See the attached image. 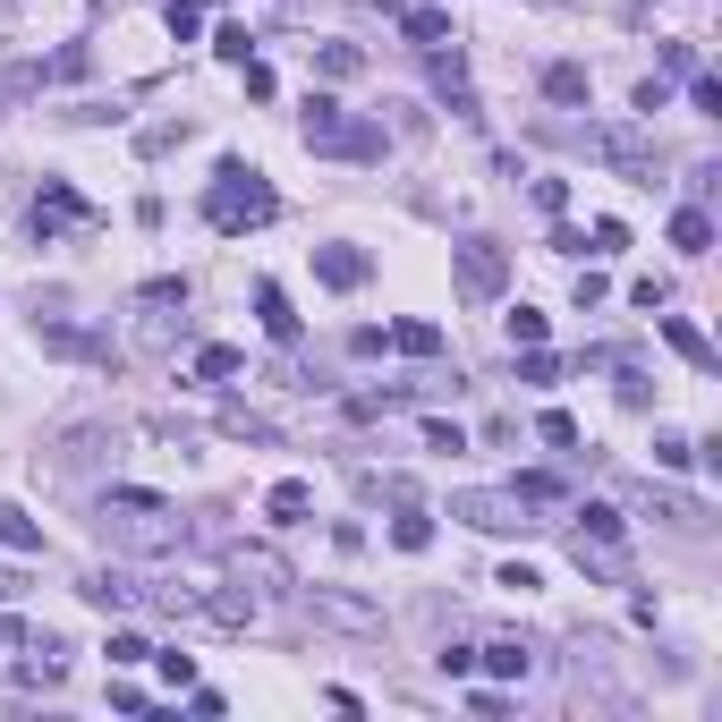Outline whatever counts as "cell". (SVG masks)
I'll use <instances>...</instances> for the list:
<instances>
[{
    "label": "cell",
    "mask_w": 722,
    "mask_h": 722,
    "mask_svg": "<svg viewBox=\"0 0 722 722\" xmlns=\"http://www.w3.org/2000/svg\"><path fill=\"white\" fill-rule=\"evenodd\" d=\"M102 535H111V544H128V553H170L188 527H179V510H170L162 493L111 485V493H102Z\"/></svg>",
    "instance_id": "cell-1"
},
{
    "label": "cell",
    "mask_w": 722,
    "mask_h": 722,
    "mask_svg": "<svg viewBox=\"0 0 722 722\" xmlns=\"http://www.w3.org/2000/svg\"><path fill=\"white\" fill-rule=\"evenodd\" d=\"M272 213H281V196L263 188L256 162H238V154H230V162L213 170V196H204V222H213V230H263Z\"/></svg>",
    "instance_id": "cell-2"
},
{
    "label": "cell",
    "mask_w": 722,
    "mask_h": 722,
    "mask_svg": "<svg viewBox=\"0 0 722 722\" xmlns=\"http://www.w3.org/2000/svg\"><path fill=\"white\" fill-rule=\"evenodd\" d=\"M297 136H306V154H349V162H383V128H349L331 94H306V111H297Z\"/></svg>",
    "instance_id": "cell-3"
},
{
    "label": "cell",
    "mask_w": 722,
    "mask_h": 722,
    "mask_svg": "<svg viewBox=\"0 0 722 722\" xmlns=\"http://www.w3.org/2000/svg\"><path fill=\"white\" fill-rule=\"evenodd\" d=\"M578 145H587L603 170H621V179H638V188H655V145L629 128V120H595V128H578Z\"/></svg>",
    "instance_id": "cell-4"
},
{
    "label": "cell",
    "mask_w": 722,
    "mask_h": 722,
    "mask_svg": "<svg viewBox=\"0 0 722 722\" xmlns=\"http://www.w3.org/2000/svg\"><path fill=\"white\" fill-rule=\"evenodd\" d=\"M451 272H460V297H476V306L510 290V256H501L493 238H460V247H451Z\"/></svg>",
    "instance_id": "cell-5"
},
{
    "label": "cell",
    "mask_w": 722,
    "mask_h": 722,
    "mask_svg": "<svg viewBox=\"0 0 722 722\" xmlns=\"http://www.w3.org/2000/svg\"><path fill=\"white\" fill-rule=\"evenodd\" d=\"M451 519H467V527H485V535H519L527 527V501L519 493H451Z\"/></svg>",
    "instance_id": "cell-6"
},
{
    "label": "cell",
    "mask_w": 722,
    "mask_h": 722,
    "mask_svg": "<svg viewBox=\"0 0 722 722\" xmlns=\"http://www.w3.org/2000/svg\"><path fill=\"white\" fill-rule=\"evenodd\" d=\"M94 451H120V426H68L60 442H52V460H60V467H86Z\"/></svg>",
    "instance_id": "cell-7"
},
{
    "label": "cell",
    "mask_w": 722,
    "mask_h": 722,
    "mask_svg": "<svg viewBox=\"0 0 722 722\" xmlns=\"http://www.w3.org/2000/svg\"><path fill=\"white\" fill-rule=\"evenodd\" d=\"M399 34H408L417 52H442V34H451V9H433V0H408V9H399Z\"/></svg>",
    "instance_id": "cell-8"
},
{
    "label": "cell",
    "mask_w": 722,
    "mask_h": 722,
    "mask_svg": "<svg viewBox=\"0 0 722 722\" xmlns=\"http://www.w3.org/2000/svg\"><path fill=\"white\" fill-rule=\"evenodd\" d=\"M306 612H324V621H340V629H383L374 603H358V595H324V587H306Z\"/></svg>",
    "instance_id": "cell-9"
},
{
    "label": "cell",
    "mask_w": 722,
    "mask_h": 722,
    "mask_svg": "<svg viewBox=\"0 0 722 722\" xmlns=\"http://www.w3.org/2000/svg\"><path fill=\"white\" fill-rule=\"evenodd\" d=\"M646 510H655L663 527H680V535H706V501H689V493H655L646 485Z\"/></svg>",
    "instance_id": "cell-10"
},
{
    "label": "cell",
    "mask_w": 722,
    "mask_h": 722,
    "mask_svg": "<svg viewBox=\"0 0 722 722\" xmlns=\"http://www.w3.org/2000/svg\"><path fill=\"white\" fill-rule=\"evenodd\" d=\"M315 281H324V290H358L365 256H358V247H315Z\"/></svg>",
    "instance_id": "cell-11"
},
{
    "label": "cell",
    "mask_w": 722,
    "mask_h": 722,
    "mask_svg": "<svg viewBox=\"0 0 722 722\" xmlns=\"http://www.w3.org/2000/svg\"><path fill=\"white\" fill-rule=\"evenodd\" d=\"M230 569H238V578H263V587H297V578H290V561H281V553H263V544H230Z\"/></svg>",
    "instance_id": "cell-12"
},
{
    "label": "cell",
    "mask_w": 722,
    "mask_h": 722,
    "mask_svg": "<svg viewBox=\"0 0 722 722\" xmlns=\"http://www.w3.org/2000/svg\"><path fill=\"white\" fill-rule=\"evenodd\" d=\"M663 340H672V349H680V358H689L697 374H714V340H706V331H697L689 315H663Z\"/></svg>",
    "instance_id": "cell-13"
},
{
    "label": "cell",
    "mask_w": 722,
    "mask_h": 722,
    "mask_svg": "<svg viewBox=\"0 0 722 722\" xmlns=\"http://www.w3.org/2000/svg\"><path fill=\"white\" fill-rule=\"evenodd\" d=\"M256 315H263V331L290 349L297 340V315H290V297H281V281H256Z\"/></svg>",
    "instance_id": "cell-14"
},
{
    "label": "cell",
    "mask_w": 722,
    "mask_h": 722,
    "mask_svg": "<svg viewBox=\"0 0 722 722\" xmlns=\"http://www.w3.org/2000/svg\"><path fill=\"white\" fill-rule=\"evenodd\" d=\"M672 247H680V256H706V247H714V222H706V204H680V213H672Z\"/></svg>",
    "instance_id": "cell-15"
},
{
    "label": "cell",
    "mask_w": 722,
    "mask_h": 722,
    "mask_svg": "<svg viewBox=\"0 0 722 722\" xmlns=\"http://www.w3.org/2000/svg\"><path fill=\"white\" fill-rule=\"evenodd\" d=\"M196 612H204V621H222V629H247V621H256V595L222 587V595H196Z\"/></svg>",
    "instance_id": "cell-16"
},
{
    "label": "cell",
    "mask_w": 722,
    "mask_h": 722,
    "mask_svg": "<svg viewBox=\"0 0 722 722\" xmlns=\"http://www.w3.org/2000/svg\"><path fill=\"white\" fill-rule=\"evenodd\" d=\"M433 86H442V102H451L460 120H476V94H467V68H460V52H451V60L433 52Z\"/></svg>",
    "instance_id": "cell-17"
},
{
    "label": "cell",
    "mask_w": 722,
    "mask_h": 722,
    "mask_svg": "<svg viewBox=\"0 0 722 722\" xmlns=\"http://www.w3.org/2000/svg\"><path fill=\"white\" fill-rule=\"evenodd\" d=\"M476 663H485L493 680H527V663H535V655H527L519 638H493V646H476Z\"/></svg>",
    "instance_id": "cell-18"
},
{
    "label": "cell",
    "mask_w": 722,
    "mask_h": 722,
    "mask_svg": "<svg viewBox=\"0 0 722 722\" xmlns=\"http://www.w3.org/2000/svg\"><path fill=\"white\" fill-rule=\"evenodd\" d=\"M60 222H86V204H77V188H43V204H34V230H60Z\"/></svg>",
    "instance_id": "cell-19"
},
{
    "label": "cell",
    "mask_w": 722,
    "mask_h": 722,
    "mask_svg": "<svg viewBox=\"0 0 722 722\" xmlns=\"http://www.w3.org/2000/svg\"><path fill=\"white\" fill-rule=\"evenodd\" d=\"M263 510H272V519H306V510H315V485H306V476H281V485L263 493Z\"/></svg>",
    "instance_id": "cell-20"
},
{
    "label": "cell",
    "mask_w": 722,
    "mask_h": 722,
    "mask_svg": "<svg viewBox=\"0 0 722 722\" xmlns=\"http://www.w3.org/2000/svg\"><path fill=\"white\" fill-rule=\"evenodd\" d=\"M578 535H587V544H612V553H621V510H612V501H578Z\"/></svg>",
    "instance_id": "cell-21"
},
{
    "label": "cell",
    "mask_w": 722,
    "mask_h": 722,
    "mask_svg": "<svg viewBox=\"0 0 722 722\" xmlns=\"http://www.w3.org/2000/svg\"><path fill=\"white\" fill-rule=\"evenodd\" d=\"M86 595H94L102 612H128V603H136V578H128V569H94V578H86Z\"/></svg>",
    "instance_id": "cell-22"
},
{
    "label": "cell",
    "mask_w": 722,
    "mask_h": 722,
    "mask_svg": "<svg viewBox=\"0 0 722 722\" xmlns=\"http://www.w3.org/2000/svg\"><path fill=\"white\" fill-rule=\"evenodd\" d=\"M544 94H553V102H587V94H595V77H587L578 60H553V68H544Z\"/></svg>",
    "instance_id": "cell-23"
},
{
    "label": "cell",
    "mask_w": 722,
    "mask_h": 722,
    "mask_svg": "<svg viewBox=\"0 0 722 722\" xmlns=\"http://www.w3.org/2000/svg\"><path fill=\"white\" fill-rule=\"evenodd\" d=\"M0 544H9V553H43V527H34L18 501H0Z\"/></svg>",
    "instance_id": "cell-24"
},
{
    "label": "cell",
    "mask_w": 722,
    "mask_h": 722,
    "mask_svg": "<svg viewBox=\"0 0 722 722\" xmlns=\"http://www.w3.org/2000/svg\"><path fill=\"white\" fill-rule=\"evenodd\" d=\"M383 340H392L399 358H442V331H433V324H392Z\"/></svg>",
    "instance_id": "cell-25"
},
{
    "label": "cell",
    "mask_w": 722,
    "mask_h": 722,
    "mask_svg": "<svg viewBox=\"0 0 722 722\" xmlns=\"http://www.w3.org/2000/svg\"><path fill=\"white\" fill-rule=\"evenodd\" d=\"M392 544H399V553H426V544H433V519H426V510H399V519H392Z\"/></svg>",
    "instance_id": "cell-26"
},
{
    "label": "cell",
    "mask_w": 722,
    "mask_h": 722,
    "mask_svg": "<svg viewBox=\"0 0 722 722\" xmlns=\"http://www.w3.org/2000/svg\"><path fill=\"white\" fill-rule=\"evenodd\" d=\"M535 433H544L553 451H578V417H569V408H544V417H535Z\"/></svg>",
    "instance_id": "cell-27"
},
{
    "label": "cell",
    "mask_w": 722,
    "mask_h": 722,
    "mask_svg": "<svg viewBox=\"0 0 722 722\" xmlns=\"http://www.w3.org/2000/svg\"><path fill=\"white\" fill-rule=\"evenodd\" d=\"M315 68H324V77H358L365 52H358V43H324V52H315Z\"/></svg>",
    "instance_id": "cell-28"
},
{
    "label": "cell",
    "mask_w": 722,
    "mask_h": 722,
    "mask_svg": "<svg viewBox=\"0 0 722 722\" xmlns=\"http://www.w3.org/2000/svg\"><path fill=\"white\" fill-rule=\"evenodd\" d=\"M238 349H222V340H213V349H196V383H222V374H238Z\"/></svg>",
    "instance_id": "cell-29"
},
{
    "label": "cell",
    "mask_w": 722,
    "mask_h": 722,
    "mask_svg": "<svg viewBox=\"0 0 722 722\" xmlns=\"http://www.w3.org/2000/svg\"><path fill=\"white\" fill-rule=\"evenodd\" d=\"M501 324H510V349H535V340H544V315H535V306H510Z\"/></svg>",
    "instance_id": "cell-30"
},
{
    "label": "cell",
    "mask_w": 722,
    "mask_h": 722,
    "mask_svg": "<svg viewBox=\"0 0 722 722\" xmlns=\"http://www.w3.org/2000/svg\"><path fill=\"white\" fill-rule=\"evenodd\" d=\"M519 383H561V358L544 349V340H535V349L519 358Z\"/></svg>",
    "instance_id": "cell-31"
},
{
    "label": "cell",
    "mask_w": 722,
    "mask_h": 722,
    "mask_svg": "<svg viewBox=\"0 0 722 722\" xmlns=\"http://www.w3.org/2000/svg\"><path fill=\"white\" fill-rule=\"evenodd\" d=\"M689 111H697V120H722V86H714V77H689Z\"/></svg>",
    "instance_id": "cell-32"
},
{
    "label": "cell",
    "mask_w": 722,
    "mask_h": 722,
    "mask_svg": "<svg viewBox=\"0 0 722 722\" xmlns=\"http://www.w3.org/2000/svg\"><path fill=\"white\" fill-rule=\"evenodd\" d=\"M222 433H238V442H272V426L247 417V408H222Z\"/></svg>",
    "instance_id": "cell-33"
},
{
    "label": "cell",
    "mask_w": 722,
    "mask_h": 722,
    "mask_svg": "<svg viewBox=\"0 0 722 722\" xmlns=\"http://www.w3.org/2000/svg\"><path fill=\"white\" fill-rule=\"evenodd\" d=\"M655 460H663V467H689L697 442H689V433H655Z\"/></svg>",
    "instance_id": "cell-34"
},
{
    "label": "cell",
    "mask_w": 722,
    "mask_h": 722,
    "mask_svg": "<svg viewBox=\"0 0 722 722\" xmlns=\"http://www.w3.org/2000/svg\"><path fill=\"white\" fill-rule=\"evenodd\" d=\"M145 655H154V646H145L136 629H111V663H145Z\"/></svg>",
    "instance_id": "cell-35"
},
{
    "label": "cell",
    "mask_w": 722,
    "mask_h": 722,
    "mask_svg": "<svg viewBox=\"0 0 722 722\" xmlns=\"http://www.w3.org/2000/svg\"><path fill=\"white\" fill-rule=\"evenodd\" d=\"M136 297H145V306H188V281H145Z\"/></svg>",
    "instance_id": "cell-36"
},
{
    "label": "cell",
    "mask_w": 722,
    "mask_h": 722,
    "mask_svg": "<svg viewBox=\"0 0 722 722\" xmlns=\"http://www.w3.org/2000/svg\"><path fill=\"white\" fill-rule=\"evenodd\" d=\"M426 442H433V451H467V433L451 426V417H426Z\"/></svg>",
    "instance_id": "cell-37"
},
{
    "label": "cell",
    "mask_w": 722,
    "mask_h": 722,
    "mask_svg": "<svg viewBox=\"0 0 722 722\" xmlns=\"http://www.w3.org/2000/svg\"><path fill=\"white\" fill-rule=\"evenodd\" d=\"M510 493H519L527 510H535V501H561V485H553V476H519V485H510Z\"/></svg>",
    "instance_id": "cell-38"
},
{
    "label": "cell",
    "mask_w": 722,
    "mask_h": 722,
    "mask_svg": "<svg viewBox=\"0 0 722 722\" xmlns=\"http://www.w3.org/2000/svg\"><path fill=\"white\" fill-rule=\"evenodd\" d=\"M213 52H222V60H238V68H247V26H222V34H213Z\"/></svg>",
    "instance_id": "cell-39"
},
{
    "label": "cell",
    "mask_w": 722,
    "mask_h": 722,
    "mask_svg": "<svg viewBox=\"0 0 722 722\" xmlns=\"http://www.w3.org/2000/svg\"><path fill=\"white\" fill-rule=\"evenodd\" d=\"M9 595H18V569H0V603H9Z\"/></svg>",
    "instance_id": "cell-40"
},
{
    "label": "cell",
    "mask_w": 722,
    "mask_h": 722,
    "mask_svg": "<svg viewBox=\"0 0 722 722\" xmlns=\"http://www.w3.org/2000/svg\"><path fill=\"white\" fill-rule=\"evenodd\" d=\"M374 9H392V18H399V9H408V0H374Z\"/></svg>",
    "instance_id": "cell-41"
},
{
    "label": "cell",
    "mask_w": 722,
    "mask_h": 722,
    "mask_svg": "<svg viewBox=\"0 0 722 722\" xmlns=\"http://www.w3.org/2000/svg\"><path fill=\"white\" fill-rule=\"evenodd\" d=\"M188 9H213V0H188Z\"/></svg>",
    "instance_id": "cell-42"
}]
</instances>
